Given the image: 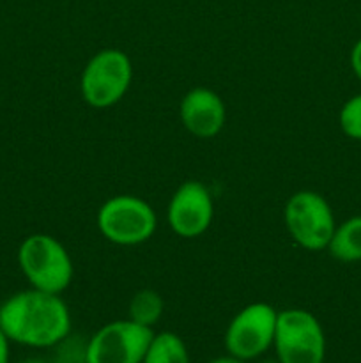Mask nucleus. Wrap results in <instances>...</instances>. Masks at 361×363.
Returning <instances> with one entry per match:
<instances>
[{
    "label": "nucleus",
    "mask_w": 361,
    "mask_h": 363,
    "mask_svg": "<svg viewBox=\"0 0 361 363\" xmlns=\"http://www.w3.org/2000/svg\"><path fill=\"white\" fill-rule=\"evenodd\" d=\"M0 328L11 342L50 350L71 333V314L60 294L30 287L0 305Z\"/></svg>",
    "instance_id": "obj_1"
},
{
    "label": "nucleus",
    "mask_w": 361,
    "mask_h": 363,
    "mask_svg": "<svg viewBox=\"0 0 361 363\" xmlns=\"http://www.w3.org/2000/svg\"><path fill=\"white\" fill-rule=\"evenodd\" d=\"M18 264L30 287L62 294L71 286L74 266L69 252L50 234H30L18 248Z\"/></svg>",
    "instance_id": "obj_2"
},
{
    "label": "nucleus",
    "mask_w": 361,
    "mask_h": 363,
    "mask_svg": "<svg viewBox=\"0 0 361 363\" xmlns=\"http://www.w3.org/2000/svg\"><path fill=\"white\" fill-rule=\"evenodd\" d=\"M96 225L110 243L119 247H137L154 236L158 218L147 201L126 194L103 202L96 216Z\"/></svg>",
    "instance_id": "obj_3"
},
{
    "label": "nucleus",
    "mask_w": 361,
    "mask_h": 363,
    "mask_svg": "<svg viewBox=\"0 0 361 363\" xmlns=\"http://www.w3.org/2000/svg\"><path fill=\"white\" fill-rule=\"evenodd\" d=\"M131 80L133 64L126 52L119 48L99 50L81 71V98L92 108H110L126 96Z\"/></svg>",
    "instance_id": "obj_4"
},
{
    "label": "nucleus",
    "mask_w": 361,
    "mask_h": 363,
    "mask_svg": "<svg viewBox=\"0 0 361 363\" xmlns=\"http://www.w3.org/2000/svg\"><path fill=\"white\" fill-rule=\"evenodd\" d=\"M273 350L278 363H324L326 335L322 325L304 308L280 311Z\"/></svg>",
    "instance_id": "obj_5"
},
{
    "label": "nucleus",
    "mask_w": 361,
    "mask_h": 363,
    "mask_svg": "<svg viewBox=\"0 0 361 363\" xmlns=\"http://www.w3.org/2000/svg\"><path fill=\"white\" fill-rule=\"evenodd\" d=\"M283 220L294 243L308 252L326 250L336 227L329 202L311 190L290 195L283 209Z\"/></svg>",
    "instance_id": "obj_6"
},
{
    "label": "nucleus",
    "mask_w": 361,
    "mask_h": 363,
    "mask_svg": "<svg viewBox=\"0 0 361 363\" xmlns=\"http://www.w3.org/2000/svg\"><path fill=\"white\" fill-rule=\"evenodd\" d=\"M278 311L264 301L241 308L225 330L227 353L239 360L251 362L268 353L275 342Z\"/></svg>",
    "instance_id": "obj_7"
},
{
    "label": "nucleus",
    "mask_w": 361,
    "mask_h": 363,
    "mask_svg": "<svg viewBox=\"0 0 361 363\" xmlns=\"http://www.w3.org/2000/svg\"><path fill=\"white\" fill-rule=\"evenodd\" d=\"M154 330L131 319L112 321L87 339V363H142Z\"/></svg>",
    "instance_id": "obj_8"
},
{
    "label": "nucleus",
    "mask_w": 361,
    "mask_h": 363,
    "mask_svg": "<svg viewBox=\"0 0 361 363\" xmlns=\"http://www.w3.org/2000/svg\"><path fill=\"white\" fill-rule=\"evenodd\" d=\"M168 225L184 240H193L207 233L214 218L211 191L200 181H186L173 191L166 209Z\"/></svg>",
    "instance_id": "obj_9"
},
{
    "label": "nucleus",
    "mask_w": 361,
    "mask_h": 363,
    "mask_svg": "<svg viewBox=\"0 0 361 363\" xmlns=\"http://www.w3.org/2000/svg\"><path fill=\"white\" fill-rule=\"evenodd\" d=\"M179 117L188 133L207 140L214 138L223 130L227 108L218 92L207 87H195L180 99Z\"/></svg>",
    "instance_id": "obj_10"
},
{
    "label": "nucleus",
    "mask_w": 361,
    "mask_h": 363,
    "mask_svg": "<svg viewBox=\"0 0 361 363\" xmlns=\"http://www.w3.org/2000/svg\"><path fill=\"white\" fill-rule=\"evenodd\" d=\"M326 250L340 262L361 261V215L350 216L335 227Z\"/></svg>",
    "instance_id": "obj_11"
},
{
    "label": "nucleus",
    "mask_w": 361,
    "mask_h": 363,
    "mask_svg": "<svg viewBox=\"0 0 361 363\" xmlns=\"http://www.w3.org/2000/svg\"><path fill=\"white\" fill-rule=\"evenodd\" d=\"M142 363H191L190 351L177 333H154Z\"/></svg>",
    "instance_id": "obj_12"
},
{
    "label": "nucleus",
    "mask_w": 361,
    "mask_h": 363,
    "mask_svg": "<svg viewBox=\"0 0 361 363\" xmlns=\"http://www.w3.org/2000/svg\"><path fill=\"white\" fill-rule=\"evenodd\" d=\"M165 311V301L158 291L140 289L133 294L127 307V319L145 328H154Z\"/></svg>",
    "instance_id": "obj_13"
},
{
    "label": "nucleus",
    "mask_w": 361,
    "mask_h": 363,
    "mask_svg": "<svg viewBox=\"0 0 361 363\" xmlns=\"http://www.w3.org/2000/svg\"><path fill=\"white\" fill-rule=\"evenodd\" d=\"M338 123L345 137L361 142V92L343 103L338 113Z\"/></svg>",
    "instance_id": "obj_14"
},
{
    "label": "nucleus",
    "mask_w": 361,
    "mask_h": 363,
    "mask_svg": "<svg viewBox=\"0 0 361 363\" xmlns=\"http://www.w3.org/2000/svg\"><path fill=\"white\" fill-rule=\"evenodd\" d=\"M52 350H55L53 363H87V340L78 339L71 333Z\"/></svg>",
    "instance_id": "obj_15"
},
{
    "label": "nucleus",
    "mask_w": 361,
    "mask_h": 363,
    "mask_svg": "<svg viewBox=\"0 0 361 363\" xmlns=\"http://www.w3.org/2000/svg\"><path fill=\"white\" fill-rule=\"evenodd\" d=\"M350 69L361 82V38L354 43L353 50H350Z\"/></svg>",
    "instance_id": "obj_16"
},
{
    "label": "nucleus",
    "mask_w": 361,
    "mask_h": 363,
    "mask_svg": "<svg viewBox=\"0 0 361 363\" xmlns=\"http://www.w3.org/2000/svg\"><path fill=\"white\" fill-rule=\"evenodd\" d=\"M9 344L11 340L7 339L6 333L2 332V328H0V363H9Z\"/></svg>",
    "instance_id": "obj_17"
},
{
    "label": "nucleus",
    "mask_w": 361,
    "mask_h": 363,
    "mask_svg": "<svg viewBox=\"0 0 361 363\" xmlns=\"http://www.w3.org/2000/svg\"><path fill=\"white\" fill-rule=\"evenodd\" d=\"M207 363H248V362L239 360V358H236V357H232V354L227 353L225 357H216V358H212V360H209Z\"/></svg>",
    "instance_id": "obj_18"
},
{
    "label": "nucleus",
    "mask_w": 361,
    "mask_h": 363,
    "mask_svg": "<svg viewBox=\"0 0 361 363\" xmlns=\"http://www.w3.org/2000/svg\"><path fill=\"white\" fill-rule=\"evenodd\" d=\"M21 363H48V362H45L42 358H27V360H23Z\"/></svg>",
    "instance_id": "obj_19"
}]
</instances>
